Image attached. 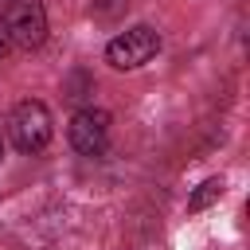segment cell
<instances>
[{
  "label": "cell",
  "instance_id": "obj_1",
  "mask_svg": "<svg viewBox=\"0 0 250 250\" xmlns=\"http://www.w3.org/2000/svg\"><path fill=\"white\" fill-rule=\"evenodd\" d=\"M4 39L20 51H35L47 39V8L43 0H0Z\"/></svg>",
  "mask_w": 250,
  "mask_h": 250
},
{
  "label": "cell",
  "instance_id": "obj_2",
  "mask_svg": "<svg viewBox=\"0 0 250 250\" xmlns=\"http://www.w3.org/2000/svg\"><path fill=\"white\" fill-rule=\"evenodd\" d=\"M51 133H55L51 109H47L43 102H35V98L20 102V105L12 109V117H8V137H12V145H16L20 152H39V148H47Z\"/></svg>",
  "mask_w": 250,
  "mask_h": 250
},
{
  "label": "cell",
  "instance_id": "obj_3",
  "mask_svg": "<svg viewBox=\"0 0 250 250\" xmlns=\"http://www.w3.org/2000/svg\"><path fill=\"white\" fill-rule=\"evenodd\" d=\"M156 51H160V31L148 23H137L105 43V62L113 70H137L148 59H156Z\"/></svg>",
  "mask_w": 250,
  "mask_h": 250
},
{
  "label": "cell",
  "instance_id": "obj_4",
  "mask_svg": "<svg viewBox=\"0 0 250 250\" xmlns=\"http://www.w3.org/2000/svg\"><path fill=\"white\" fill-rule=\"evenodd\" d=\"M70 145H74V152H82V156H102L105 152V145H109V113L105 109H78L74 117H70Z\"/></svg>",
  "mask_w": 250,
  "mask_h": 250
},
{
  "label": "cell",
  "instance_id": "obj_5",
  "mask_svg": "<svg viewBox=\"0 0 250 250\" xmlns=\"http://www.w3.org/2000/svg\"><path fill=\"white\" fill-rule=\"evenodd\" d=\"M223 195V176H211V180H203L195 191H191V199H188V211L195 215V211H203V207H211L215 199Z\"/></svg>",
  "mask_w": 250,
  "mask_h": 250
},
{
  "label": "cell",
  "instance_id": "obj_6",
  "mask_svg": "<svg viewBox=\"0 0 250 250\" xmlns=\"http://www.w3.org/2000/svg\"><path fill=\"white\" fill-rule=\"evenodd\" d=\"M0 55H4V35H0Z\"/></svg>",
  "mask_w": 250,
  "mask_h": 250
},
{
  "label": "cell",
  "instance_id": "obj_7",
  "mask_svg": "<svg viewBox=\"0 0 250 250\" xmlns=\"http://www.w3.org/2000/svg\"><path fill=\"white\" fill-rule=\"evenodd\" d=\"M0 156H4V145H0Z\"/></svg>",
  "mask_w": 250,
  "mask_h": 250
}]
</instances>
